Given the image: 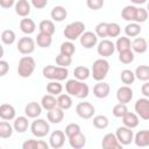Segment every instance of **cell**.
I'll return each mask as SVG.
<instances>
[{
	"mask_svg": "<svg viewBox=\"0 0 149 149\" xmlns=\"http://www.w3.org/2000/svg\"><path fill=\"white\" fill-rule=\"evenodd\" d=\"M50 16H51L52 21L62 22V21H64V20L66 19V16H68V10H66L63 6H55V7L51 9Z\"/></svg>",
	"mask_w": 149,
	"mask_h": 149,
	"instance_id": "26",
	"label": "cell"
},
{
	"mask_svg": "<svg viewBox=\"0 0 149 149\" xmlns=\"http://www.w3.org/2000/svg\"><path fill=\"white\" fill-rule=\"evenodd\" d=\"M76 52V45L72 43V41L63 42L59 47V54H63L65 56H71Z\"/></svg>",
	"mask_w": 149,
	"mask_h": 149,
	"instance_id": "39",
	"label": "cell"
},
{
	"mask_svg": "<svg viewBox=\"0 0 149 149\" xmlns=\"http://www.w3.org/2000/svg\"><path fill=\"white\" fill-rule=\"evenodd\" d=\"M133 141L135 142V144L137 147H141V148L148 147L149 146V130L148 129H143V130L137 132L134 135Z\"/></svg>",
	"mask_w": 149,
	"mask_h": 149,
	"instance_id": "21",
	"label": "cell"
},
{
	"mask_svg": "<svg viewBox=\"0 0 149 149\" xmlns=\"http://www.w3.org/2000/svg\"><path fill=\"white\" fill-rule=\"evenodd\" d=\"M15 40H16V35H15L14 30H12V29H6V30H3V31L1 33V41H2L3 44L10 45V44H13V43L15 42Z\"/></svg>",
	"mask_w": 149,
	"mask_h": 149,
	"instance_id": "41",
	"label": "cell"
},
{
	"mask_svg": "<svg viewBox=\"0 0 149 149\" xmlns=\"http://www.w3.org/2000/svg\"><path fill=\"white\" fill-rule=\"evenodd\" d=\"M38 29H40L41 33H44V34H48V35H51V36L56 30L55 23L51 20H42L38 24Z\"/></svg>",
	"mask_w": 149,
	"mask_h": 149,
	"instance_id": "36",
	"label": "cell"
},
{
	"mask_svg": "<svg viewBox=\"0 0 149 149\" xmlns=\"http://www.w3.org/2000/svg\"><path fill=\"white\" fill-rule=\"evenodd\" d=\"M79 132H80V126H79L78 123H69V125L65 127L64 134H65L66 137H70V136L77 134V133H79Z\"/></svg>",
	"mask_w": 149,
	"mask_h": 149,
	"instance_id": "50",
	"label": "cell"
},
{
	"mask_svg": "<svg viewBox=\"0 0 149 149\" xmlns=\"http://www.w3.org/2000/svg\"><path fill=\"white\" fill-rule=\"evenodd\" d=\"M85 31V24L81 21H74L69 23L65 28H64V36L65 38H68L69 41H76L77 38L80 37V35Z\"/></svg>",
	"mask_w": 149,
	"mask_h": 149,
	"instance_id": "5",
	"label": "cell"
},
{
	"mask_svg": "<svg viewBox=\"0 0 149 149\" xmlns=\"http://www.w3.org/2000/svg\"><path fill=\"white\" fill-rule=\"evenodd\" d=\"M115 136L118 139V141L122 144V146H128L133 142V137H134V133L130 128L122 126L116 128L115 130Z\"/></svg>",
	"mask_w": 149,
	"mask_h": 149,
	"instance_id": "8",
	"label": "cell"
},
{
	"mask_svg": "<svg viewBox=\"0 0 149 149\" xmlns=\"http://www.w3.org/2000/svg\"><path fill=\"white\" fill-rule=\"evenodd\" d=\"M29 127V122H28V118L27 116H17L14 118V123H13V128L16 133H24Z\"/></svg>",
	"mask_w": 149,
	"mask_h": 149,
	"instance_id": "27",
	"label": "cell"
},
{
	"mask_svg": "<svg viewBox=\"0 0 149 149\" xmlns=\"http://www.w3.org/2000/svg\"><path fill=\"white\" fill-rule=\"evenodd\" d=\"M98 47H97V52L99 56H101L102 58H106V57H109L114 54L115 51V45L112 41L109 40H106V38H102L99 43H97Z\"/></svg>",
	"mask_w": 149,
	"mask_h": 149,
	"instance_id": "9",
	"label": "cell"
},
{
	"mask_svg": "<svg viewBox=\"0 0 149 149\" xmlns=\"http://www.w3.org/2000/svg\"><path fill=\"white\" fill-rule=\"evenodd\" d=\"M127 112H128L127 105H126V104H121V102L116 104V105L113 107V109H112V113H113V115H114L115 118H122Z\"/></svg>",
	"mask_w": 149,
	"mask_h": 149,
	"instance_id": "46",
	"label": "cell"
},
{
	"mask_svg": "<svg viewBox=\"0 0 149 149\" xmlns=\"http://www.w3.org/2000/svg\"><path fill=\"white\" fill-rule=\"evenodd\" d=\"M20 29L23 34L26 35H31L33 33H35L36 30V24L34 22L33 19H29V17H23L21 19L20 21Z\"/></svg>",
	"mask_w": 149,
	"mask_h": 149,
	"instance_id": "25",
	"label": "cell"
},
{
	"mask_svg": "<svg viewBox=\"0 0 149 149\" xmlns=\"http://www.w3.org/2000/svg\"><path fill=\"white\" fill-rule=\"evenodd\" d=\"M141 91H142V94L146 98H149V83L148 81H144V84L141 87Z\"/></svg>",
	"mask_w": 149,
	"mask_h": 149,
	"instance_id": "55",
	"label": "cell"
},
{
	"mask_svg": "<svg viewBox=\"0 0 149 149\" xmlns=\"http://www.w3.org/2000/svg\"><path fill=\"white\" fill-rule=\"evenodd\" d=\"M134 52L132 49H127V50H122L119 51V61L123 64H130L134 62Z\"/></svg>",
	"mask_w": 149,
	"mask_h": 149,
	"instance_id": "40",
	"label": "cell"
},
{
	"mask_svg": "<svg viewBox=\"0 0 149 149\" xmlns=\"http://www.w3.org/2000/svg\"><path fill=\"white\" fill-rule=\"evenodd\" d=\"M13 132L14 128L8 121H0V139H9L13 135Z\"/></svg>",
	"mask_w": 149,
	"mask_h": 149,
	"instance_id": "35",
	"label": "cell"
},
{
	"mask_svg": "<svg viewBox=\"0 0 149 149\" xmlns=\"http://www.w3.org/2000/svg\"><path fill=\"white\" fill-rule=\"evenodd\" d=\"M35 45H36V43L31 37L24 36V37H21L19 40L16 48H17V51L21 52L22 55H30L34 52Z\"/></svg>",
	"mask_w": 149,
	"mask_h": 149,
	"instance_id": "7",
	"label": "cell"
},
{
	"mask_svg": "<svg viewBox=\"0 0 149 149\" xmlns=\"http://www.w3.org/2000/svg\"><path fill=\"white\" fill-rule=\"evenodd\" d=\"M133 95H134V93L129 85H123V86L119 87L116 91V99L121 104L127 105L128 102H130V100L133 99Z\"/></svg>",
	"mask_w": 149,
	"mask_h": 149,
	"instance_id": "15",
	"label": "cell"
},
{
	"mask_svg": "<svg viewBox=\"0 0 149 149\" xmlns=\"http://www.w3.org/2000/svg\"><path fill=\"white\" fill-rule=\"evenodd\" d=\"M68 140H69V143H70L71 148H73V149H81L86 144V137L81 132L68 137Z\"/></svg>",
	"mask_w": 149,
	"mask_h": 149,
	"instance_id": "22",
	"label": "cell"
},
{
	"mask_svg": "<svg viewBox=\"0 0 149 149\" xmlns=\"http://www.w3.org/2000/svg\"><path fill=\"white\" fill-rule=\"evenodd\" d=\"M109 92H111V87H109V84L106 81L100 80L93 86V94H94V97H97L99 99H104V98L108 97Z\"/></svg>",
	"mask_w": 149,
	"mask_h": 149,
	"instance_id": "16",
	"label": "cell"
},
{
	"mask_svg": "<svg viewBox=\"0 0 149 149\" xmlns=\"http://www.w3.org/2000/svg\"><path fill=\"white\" fill-rule=\"evenodd\" d=\"M95 35L98 37H107V22H100L95 26Z\"/></svg>",
	"mask_w": 149,
	"mask_h": 149,
	"instance_id": "49",
	"label": "cell"
},
{
	"mask_svg": "<svg viewBox=\"0 0 149 149\" xmlns=\"http://www.w3.org/2000/svg\"><path fill=\"white\" fill-rule=\"evenodd\" d=\"M79 41H80V44L85 49H91V48H93V47L97 45V43H98V36L93 31H84L80 35Z\"/></svg>",
	"mask_w": 149,
	"mask_h": 149,
	"instance_id": "13",
	"label": "cell"
},
{
	"mask_svg": "<svg viewBox=\"0 0 149 149\" xmlns=\"http://www.w3.org/2000/svg\"><path fill=\"white\" fill-rule=\"evenodd\" d=\"M136 8H137V7H135V6H133V5H129V6L123 7V9L121 10V17H122L125 21L134 22V20H135V14H136Z\"/></svg>",
	"mask_w": 149,
	"mask_h": 149,
	"instance_id": "33",
	"label": "cell"
},
{
	"mask_svg": "<svg viewBox=\"0 0 149 149\" xmlns=\"http://www.w3.org/2000/svg\"><path fill=\"white\" fill-rule=\"evenodd\" d=\"M41 106H42L43 109L49 111V109H51V108H54V107L57 106V99L55 98V95L48 93V94H45V95L42 97V99H41Z\"/></svg>",
	"mask_w": 149,
	"mask_h": 149,
	"instance_id": "32",
	"label": "cell"
},
{
	"mask_svg": "<svg viewBox=\"0 0 149 149\" xmlns=\"http://www.w3.org/2000/svg\"><path fill=\"white\" fill-rule=\"evenodd\" d=\"M72 63V57L71 56H65L63 54H59L56 56V64L58 66H63V68H68L69 65H71Z\"/></svg>",
	"mask_w": 149,
	"mask_h": 149,
	"instance_id": "47",
	"label": "cell"
},
{
	"mask_svg": "<svg viewBox=\"0 0 149 149\" xmlns=\"http://www.w3.org/2000/svg\"><path fill=\"white\" fill-rule=\"evenodd\" d=\"M30 1L33 7L36 9H43L48 5V0H30Z\"/></svg>",
	"mask_w": 149,
	"mask_h": 149,
	"instance_id": "53",
	"label": "cell"
},
{
	"mask_svg": "<svg viewBox=\"0 0 149 149\" xmlns=\"http://www.w3.org/2000/svg\"><path fill=\"white\" fill-rule=\"evenodd\" d=\"M130 49L136 54H144L148 50V42L143 37H136L130 43Z\"/></svg>",
	"mask_w": 149,
	"mask_h": 149,
	"instance_id": "23",
	"label": "cell"
},
{
	"mask_svg": "<svg viewBox=\"0 0 149 149\" xmlns=\"http://www.w3.org/2000/svg\"><path fill=\"white\" fill-rule=\"evenodd\" d=\"M42 74L44 78H48L50 80L62 81V80H65L68 78L69 70H68V68H63V66L45 65L42 70Z\"/></svg>",
	"mask_w": 149,
	"mask_h": 149,
	"instance_id": "2",
	"label": "cell"
},
{
	"mask_svg": "<svg viewBox=\"0 0 149 149\" xmlns=\"http://www.w3.org/2000/svg\"><path fill=\"white\" fill-rule=\"evenodd\" d=\"M22 148L23 149H48L49 144L42 140L30 139V140H27L26 142H23Z\"/></svg>",
	"mask_w": 149,
	"mask_h": 149,
	"instance_id": "28",
	"label": "cell"
},
{
	"mask_svg": "<svg viewBox=\"0 0 149 149\" xmlns=\"http://www.w3.org/2000/svg\"><path fill=\"white\" fill-rule=\"evenodd\" d=\"M47 119L51 123H61L64 119V111L62 108H59L58 106H56V107L48 111Z\"/></svg>",
	"mask_w": 149,
	"mask_h": 149,
	"instance_id": "18",
	"label": "cell"
},
{
	"mask_svg": "<svg viewBox=\"0 0 149 149\" xmlns=\"http://www.w3.org/2000/svg\"><path fill=\"white\" fill-rule=\"evenodd\" d=\"M135 79L142 80V81H148L149 80V66L148 65H140L135 69Z\"/></svg>",
	"mask_w": 149,
	"mask_h": 149,
	"instance_id": "37",
	"label": "cell"
},
{
	"mask_svg": "<svg viewBox=\"0 0 149 149\" xmlns=\"http://www.w3.org/2000/svg\"><path fill=\"white\" fill-rule=\"evenodd\" d=\"M121 28L116 22L107 23V37H118L120 36Z\"/></svg>",
	"mask_w": 149,
	"mask_h": 149,
	"instance_id": "45",
	"label": "cell"
},
{
	"mask_svg": "<svg viewBox=\"0 0 149 149\" xmlns=\"http://www.w3.org/2000/svg\"><path fill=\"white\" fill-rule=\"evenodd\" d=\"M9 71V64L7 61L0 59V77H3L8 73Z\"/></svg>",
	"mask_w": 149,
	"mask_h": 149,
	"instance_id": "52",
	"label": "cell"
},
{
	"mask_svg": "<svg viewBox=\"0 0 149 149\" xmlns=\"http://www.w3.org/2000/svg\"><path fill=\"white\" fill-rule=\"evenodd\" d=\"M35 43L40 47V48H43V49H45V48H49L50 45H51V43H52V37H51V35H48V34H44V33H38L37 34V37H36V40H35Z\"/></svg>",
	"mask_w": 149,
	"mask_h": 149,
	"instance_id": "29",
	"label": "cell"
},
{
	"mask_svg": "<svg viewBox=\"0 0 149 149\" xmlns=\"http://www.w3.org/2000/svg\"><path fill=\"white\" fill-rule=\"evenodd\" d=\"M73 76H74L76 79L84 81V80H86V79L91 76V70H90L88 68H86V66L79 65V66L74 68V70H73Z\"/></svg>",
	"mask_w": 149,
	"mask_h": 149,
	"instance_id": "31",
	"label": "cell"
},
{
	"mask_svg": "<svg viewBox=\"0 0 149 149\" xmlns=\"http://www.w3.org/2000/svg\"><path fill=\"white\" fill-rule=\"evenodd\" d=\"M120 78H121V81L125 85H132L135 81V74H134V72L132 70H128V69H125V70L121 71Z\"/></svg>",
	"mask_w": 149,
	"mask_h": 149,
	"instance_id": "44",
	"label": "cell"
},
{
	"mask_svg": "<svg viewBox=\"0 0 149 149\" xmlns=\"http://www.w3.org/2000/svg\"><path fill=\"white\" fill-rule=\"evenodd\" d=\"M141 26L136 22H130L125 27V34L127 37H136L141 33Z\"/></svg>",
	"mask_w": 149,
	"mask_h": 149,
	"instance_id": "34",
	"label": "cell"
},
{
	"mask_svg": "<svg viewBox=\"0 0 149 149\" xmlns=\"http://www.w3.org/2000/svg\"><path fill=\"white\" fill-rule=\"evenodd\" d=\"M122 123L123 126L130 128V129H134L139 126L140 123V119H139V115L136 113H133V112H127L122 118Z\"/></svg>",
	"mask_w": 149,
	"mask_h": 149,
	"instance_id": "20",
	"label": "cell"
},
{
	"mask_svg": "<svg viewBox=\"0 0 149 149\" xmlns=\"http://www.w3.org/2000/svg\"><path fill=\"white\" fill-rule=\"evenodd\" d=\"M15 108L9 105V104H2L0 105V119L6 120V121H10L14 120L15 118Z\"/></svg>",
	"mask_w": 149,
	"mask_h": 149,
	"instance_id": "24",
	"label": "cell"
},
{
	"mask_svg": "<svg viewBox=\"0 0 149 149\" xmlns=\"http://www.w3.org/2000/svg\"><path fill=\"white\" fill-rule=\"evenodd\" d=\"M130 40L127 36H118L116 42L114 43L115 45V50L118 51H122V50H127L130 49Z\"/></svg>",
	"mask_w": 149,
	"mask_h": 149,
	"instance_id": "38",
	"label": "cell"
},
{
	"mask_svg": "<svg viewBox=\"0 0 149 149\" xmlns=\"http://www.w3.org/2000/svg\"><path fill=\"white\" fill-rule=\"evenodd\" d=\"M76 113L79 118L81 119H91L94 113H95V108L92 104L90 102H86V101H83V102H79L77 106H76Z\"/></svg>",
	"mask_w": 149,
	"mask_h": 149,
	"instance_id": "11",
	"label": "cell"
},
{
	"mask_svg": "<svg viewBox=\"0 0 149 149\" xmlns=\"http://www.w3.org/2000/svg\"><path fill=\"white\" fill-rule=\"evenodd\" d=\"M147 19H148V12H147V9L146 8H142V7L136 8V14H135L134 22H136V23H143V22L147 21Z\"/></svg>",
	"mask_w": 149,
	"mask_h": 149,
	"instance_id": "48",
	"label": "cell"
},
{
	"mask_svg": "<svg viewBox=\"0 0 149 149\" xmlns=\"http://www.w3.org/2000/svg\"><path fill=\"white\" fill-rule=\"evenodd\" d=\"M65 143V134L62 130H54L49 137V147L52 149H59Z\"/></svg>",
	"mask_w": 149,
	"mask_h": 149,
	"instance_id": "12",
	"label": "cell"
},
{
	"mask_svg": "<svg viewBox=\"0 0 149 149\" xmlns=\"http://www.w3.org/2000/svg\"><path fill=\"white\" fill-rule=\"evenodd\" d=\"M3 52H5V51H3V47H2V45H1V43H0V59L2 58V56H3Z\"/></svg>",
	"mask_w": 149,
	"mask_h": 149,
	"instance_id": "56",
	"label": "cell"
},
{
	"mask_svg": "<svg viewBox=\"0 0 149 149\" xmlns=\"http://www.w3.org/2000/svg\"><path fill=\"white\" fill-rule=\"evenodd\" d=\"M109 125V120L106 115H95L93 118V126L97 129H105Z\"/></svg>",
	"mask_w": 149,
	"mask_h": 149,
	"instance_id": "43",
	"label": "cell"
},
{
	"mask_svg": "<svg viewBox=\"0 0 149 149\" xmlns=\"http://www.w3.org/2000/svg\"><path fill=\"white\" fill-rule=\"evenodd\" d=\"M109 71V63L105 58H99L93 62L92 69H91V76L94 80L100 81L104 80Z\"/></svg>",
	"mask_w": 149,
	"mask_h": 149,
	"instance_id": "4",
	"label": "cell"
},
{
	"mask_svg": "<svg viewBox=\"0 0 149 149\" xmlns=\"http://www.w3.org/2000/svg\"><path fill=\"white\" fill-rule=\"evenodd\" d=\"M15 13L21 17H27L30 14L31 6L28 2V0H17L15 2Z\"/></svg>",
	"mask_w": 149,
	"mask_h": 149,
	"instance_id": "19",
	"label": "cell"
},
{
	"mask_svg": "<svg viewBox=\"0 0 149 149\" xmlns=\"http://www.w3.org/2000/svg\"><path fill=\"white\" fill-rule=\"evenodd\" d=\"M101 147L104 149H122V144L118 141L115 134L113 133H107L101 141Z\"/></svg>",
	"mask_w": 149,
	"mask_h": 149,
	"instance_id": "14",
	"label": "cell"
},
{
	"mask_svg": "<svg viewBox=\"0 0 149 149\" xmlns=\"http://www.w3.org/2000/svg\"><path fill=\"white\" fill-rule=\"evenodd\" d=\"M31 134L36 137H44L50 132V125L44 119H36L30 125Z\"/></svg>",
	"mask_w": 149,
	"mask_h": 149,
	"instance_id": "6",
	"label": "cell"
},
{
	"mask_svg": "<svg viewBox=\"0 0 149 149\" xmlns=\"http://www.w3.org/2000/svg\"><path fill=\"white\" fill-rule=\"evenodd\" d=\"M15 5V0H0V7L3 9H9Z\"/></svg>",
	"mask_w": 149,
	"mask_h": 149,
	"instance_id": "54",
	"label": "cell"
},
{
	"mask_svg": "<svg viewBox=\"0 0 149 149\" xmlns=\"http://www.w3.org/2000/svg\"><path fill=\"white\" fill-rule=\"evenodd\" d=\"M57 106L62 108L63 111L70 109L72 107V98L70 94H58L57 98Z\"/></svg>",
	"mask_w": 149,
	"mask_h": 149,
	"instance_id": "30",
	"label": "cell"
},
{
	"mask_svg": "<svg viewBox=\"0 0 149 149\" xmlns=\"http://www.w3.org/2000/svg\"><path fill=\"white\" fill-rule=\"evenodd\" d=\"M65 90H66L68 94L76 97V98H79V99H85L90 93V88H88L87 84H85L84 81L78 80L76 78L69 79L66 81Z\"/></svg>",
	"mask_w": 149,
	"mask_h": 149,
	"instance_id": "1",
	"label": "cell"
},
{
	"mask_svg": "<svg viewBox=\"0 0 149 149\" xmlns=\"http://www.w3.org/2000/svg\"><path fill=\"white\" fill-rule=\"evenodd\" d=\"M36 68V62L31 56H23L17 64V74L22 78H29Z\"/></svg>",
	"mask_w": 149,
	"mask_h": 149,
	"instance_id": "3",
	"label": "cell"
},
{
	"mask_svg": "<svg viewBox=\"0 0 149 149\" xmlns=\"http://www.w3.org/2000/svg\"><path fill=\"white\" fill-rule=\"evenodd\" d=\"M134 109L136 114L143 119V120H149V99L148 98H140L136 100L134 105Z\"/></svg>",
	"mask_w": 149,
	"mask_h": 149,
	"instance_id": "10",
	"label": "cell"
},
{
	"mask_svg": "<svg viewBox=\"0 0 149 149\" xmlns=\"http://www.w3.org/2000/svg\"><path fill=\"white\" fill-rule=\"evenodd\" d=\"M62 91H63V86H62V84H61L59 81H57V80H52V81H50V83L47 84V92H48L49 94L58 95V94L62 93Z\"/></svg>",
	"mask_w": 149,
	"mask_h": 149,
	"instance_id": "42",
	"label": "cell"
},
{
	"mask_svg": "<svg viewBox=\"0 0 149 149\" xmlns=\"http://www.w3.org/2000/svg\"><path fill=\"white\" fill-rule=\"evenodd\" d=\"M86 5L90 9L98 10L104 7V0H86Z\"/></svg>",
	"mask_w": 149,
	"mask_h": 149,
	"instance_id": "51",
	"label": "cell"
},
{
	"mask_svg": "<svg viewBox=\"0 0 149 149\" xmlns=\"http://www.w3.org/2000/svg\"><path fill=\"white\" fill-rule=\"evenodd\" d=\"M42 106L41 104L36 102V101H31V102H28L26 106H24V114L27 118H31V119H35L37 116H40L42 114Z\"/></svg>",
	"mask_w": 149,
	"mask_h": 149,
	"instance_id": "17",
	"label": "cell"
}]
</instances>
